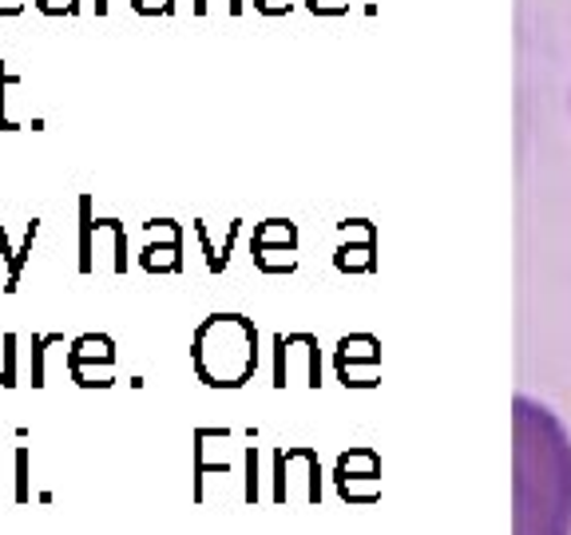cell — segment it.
Here are the masks:
<instances>
[{
	"instance_id": "1",
	"label": "cell",
	"mask_w": 571,
	"mask_h": 535,
	"mask_svg": "<svg viewBox=\"0 0 571 535\" xmlns=\"http://www.w3.org/2000/svg\"><path fill=\"white\" fill-rule=\"evenodd\" d=\"M512 535H571V433L527 393L512 401Z\"/></svg>"
},
{
	"instance_id": "2",
	"label": "cell",
	"mask_w": 571,
	"mask_h": 535,
	"mask_svg": "<svg viewBox=\"0 0 571 535\" xmlns=\"http://www.w3.org/2000/svg\"><path fill=\"white\" fill-rule=\"evenodd\" d=\"M112 270V274H124L127 270V238L124 226L115 219H100L96 223V235H91V270Z\"/></svg>"
},
{
	"instance_id": "3",
	"label": "cell",
	"mask_w": 571,
	"mask_h": 535,
	"mask_svg": "<svg viewBox=\"0 0 571 535\" xmlns=\"http://www.w3.org/2000/svg\"><path fill=\"white\" fill-rule=\"evenodd\" d=\"M36 231H40V223L33 219V223H28V231H24V242L12 246L9 231H4V223H0V254H4V262H9V286H4V294L21 290V274H24V262H28V254H33Z\"/></svg>"
},
{
	"instance_id": "4",
	"label": "cell",
	"mask_w": 571,
	"mask_h": 535,
	"mask_svg": "<svg viewBox=\"0 0 571 535\" xmlns=\"http://www.w3.org/2000/svg\"><path fill=\"white\" fill-rule=\"evenodd\" d=\"M112 357H115L112 337L84 334L72 341V349H67V365H76V361H103V365H112Z\"/></svg>"
},
{
	"instance_id": "5",
	"label": "cell",
	"mask_w": 571,
	"mask_h": 535,
	"mask_svg": "<svg viewBox=\"0 0 571 535\" xmlns=\"http://www.w3.org/2000/svg\"><path fill=\"white\" fill-rule=\"evenodd\" d=\"M91 235H96V214H91V199L84 195L79 199V258H76L79 274H96L91 270Z\"/></svg>"
},
{
	"instance_id": "6",
	"label": "cell",
	"mask_w": 571,
	"mask_h": 535,
	"mask_svg": "<svg viewBox=\"0 0 571 535\" xmlns=\"http://www.w3.org/2000/svg\"><path fill=\"white\" fill-rule=\"evenodd\" d=\"M57 346H64V334L33 337V389H45L48 385V357H52Z\"/></svg>"
},
{
	"instance_id": "7",
	"label": "cell",
	"mask_w": 571,
	"mask_h": 535,
	"mask_svg": "<svg viewBox=\"0 0 571 535\" xmlns=\"http://www.w3.org/2000/svg\"><path fill=\"white\" fill-rule=\"evenodd\" d=\"M67 373L79 389H108L112 385V365H103V361H76V365H67Z\"/></svg>"
},
{
	"instance_id": "8",
	"label": "cell",
	"mask_w": 571,
	"mask_h": 535,
	"mask_svg": "<svg viewBox=\"0 0 571 535\" xmlns=\"http://www.w3.org/2000/svg\"><path fill=\"white\" fill-rule=\"evenodd\" d=\"M16 88H21V79L0 64V132H16V127H21V123H12V115H9V100H12V91Z\"/></svg>"
},
{
	"instance_id": "9",
	"label": "cell",
	"mask_w": 571,
	"mask_h": 535,
	"mask_svg": "<svg viewBox=\"0 0 571 535\" xmlns=\"http://www.w3.org/2000/svg\"><path fill=\"white\" fill-rule=\"evenodd\" d=\"M16 503H28L33 500V484H28V448H16V492H12Z\"/></svg>"
},
{
	"instance_id": "10",
	"label": "cell",
	"mask_w": 571,
	"mask_h": 535,
	"mask_svg": "<svg viewBox=\"0 0 571 535\" xmlns=\"http://www.w3.org/2000/svg\"><path fill=\"white\" fill-rule=\"evenodd\" d=\"M0 385L12 389L16 385V337L4 334V365H0Z\"/></svg>"
},
{
	"instance_id": "11",
	"label": "cell",
	"mask_w": 571,
	"mask_h": 535,
	"mask_svg": "<svg viewBox=\"0 0 571 535\" xmlns=\"http://www.w3.org/2000/svg\"><path fill=\"white\" fill-rule=\"evenodd\" d=\"M144 266L147 270H175V250H167V246H147Z\"/></svg>"
},
{
	"instance_id": "12",
	"label": "cell",
	"mask_w": 571,
	"mask_h": 535,
	"mask_svg": "<svg viewBox=\"0 0 571 535\" xmlns=\"http://www.w3.org/2000/svg\"><path fill=\"white\" fill-rule=\"evenodd\" d=\"M36 9L45 12V16H76L79 0H36Z\"/></svg>"
},
{
	"instance_id": "13",
	"label": "cell",
	"mask_w": 571,
	"mask_h": 535,
	"mask_svg": "<svg viewBox=\"0 0 571 535\" xmlns=\"http://www.w3.org/2000/svg\"><path fill=\"white\" fill-rule=\"evenodd\" d=\"M147 235H151V242H156V238H159V242H175V226H171V223H151V226H147Z\"/></svg>"
},
{
	"instance_id": "14",
	"label": "cell",
	"mask_w": 571,
	"mask_h": 535,
	"mask_svg": "<svg viewBox=\"0 0 571 535\" xmlns=\"http://www.w3.org/2000/svg\"><path fill=\"white\" fill-rule=\"evenodd\" d=\"M135 12H171V0H132Z\"/></svg>"
},
{
	"instance_id": "15",
	"label": "cell",
	"mask_w": 571,
	"mask_h": 535,
	"mask_svg": "<svg viewBox=\"0 0 571 535\" xmlns=\"http://www.w3.org/2000/svg\"><path fill=\"white\" fill-rule=\"evenodd\" d=\"M28 0H0V16H21Z\"/></svg>"
},
{
	"instance_id": "16",
	"label": "cell",
	"mask_w": 571,
	"mask_h": 535,
	"mask_svg": "<svg viewBox=\"0 0 571 535\" xmlns=\"http://www.w3.org/2000/svg\"><path fill=\"white\" fill-rule=\"evenodd\" d=\"M96 12L103 16V12H108V0H96Z\"/></svg>"
},
{
	"instance_id": "17",
	"label": "cell",
	"mask_w": 571,
	"mask_h": 535,
	"mask_svg": "<svg viewBox=\"0 0 571 535\" xmlns=\"http://www.w3.org/2000/svg\"><path fill=\"white\" fill-rule=\"evenodd\" d=\"M0 365H4V337H0Z\"/></svg>"
}]
</instances>
